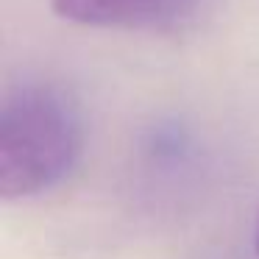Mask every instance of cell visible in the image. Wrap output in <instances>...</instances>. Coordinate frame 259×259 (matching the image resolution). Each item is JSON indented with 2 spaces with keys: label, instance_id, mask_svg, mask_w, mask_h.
Returning a JSON list of instances; mask_svg holds the SVG:
<instances>
[{
  "label": "cell",
  "instance_id": "cell-2",
  "mask_svg": "<svg viewBox=\"0 0 259 259\" xmlns=\"http://www.w3.org/2000/svg\"><path fill=\"white\" fill-rule=\"evenodd\" d=\"M209 0H53L70 23L103 28H179L201 14Z\"/></svg>",
  "mask_w": 259,
  "mask_h": 259
},
{
  "label": "cell",
  "instance_id": "cell-3",
  "mask_svg": "<svg viewBox=\"0 0 259 259\" xmlns=\"http://www.w3.org/2000/svg\"><path fill=\"white\" fill-rule=\"evenodd\" d=\"M256 253H259V218H256Z\"/></svg>",
  "mask_w": 259,
  "mask_h": 259
},
{
  "label": "cell",
  "instance_id": "cell-1",
  "mask_svg": "<svg viewBox=\"0 0 259 259\" xmlns=\"http://www.w3.org/2000/svg\"><path fill=\"white\" fill-rule=\"evenodd\" d=\"M84 120L64 90L25 81L6 92L0 106V192L31 198L56 187L78 164Z\"/></svg>",
  "mask_w": 259,
  "mask_h": 259
}]
</instances>
